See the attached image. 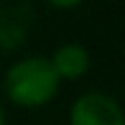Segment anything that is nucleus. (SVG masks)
Instances as JSON below:
<instances>
[{
    "label": "nucleus",
    "instance_id": "f257e3e1",
    "mask_svg": "<svg viewBox=\"0 0 125 125\" xmlns=\"http://www.w3.org/2000/svg\"><path fill=\"white\" fill-rule=\"evenodd\" d=\"M61 82L49 56H23L15 59L3 74V94L10 105L23 110H38L56 100Z\"/></svg>",
    "mask_w": 125,
    "mask_h": 125
},
{
    "label": "nucleus",
    "instance_id": "f03ea898",
    "mask_svg": "<svg viewBox=\"0 0 125 125\" xmlns=\"http://www.w3.org/2000/svg\"><path fill=\"white\" fill-rule=\"evenodd\" d=\"M69 125H125V112L112 94L92 89L72 102Z\"/></svg>",
    "mask_w": 125,
    "mask_h": 125
},
{
    "label": "nucleus",
    "instance_id": "7ed1b4c3",
    "mask_svg": "<svg viewBox=\"0 0 125 125\" xmlns=\"http://www.w3.org/2000/svg\"><path fill=\"white\" fill-rule=\"evenodd\" d=\"M51 66H54L59 82H79L82 77H87V72L92 69V54L84 43L66 41L61 46L54 49V54L49 56Z\"/></svg>",
    "mask_w": 125,
    "mask_h": 125
},
{
    "label": "nucleus",
    "instance_id": "20e7f679",
    "mask_svg": "<svg viewBox=\"0 0 125 125\" xmlns=\"http://www.w3.org/2000/svg\"><path fill=\"white\" fill-rule=\"evenodd\" d=\"M46 5H51V8H56V10H74L79 8V5L84 3V0H43Z\"/></svg>",
    "mask_w": 125,
    "mask_h": 125
},
{
    "label": "nucleus",
    "instance_id": "39448f33",
    "mask_svg": "<svg viewBox=\"0 0 125 125\" xmlns=\"http://www.w3.org/2000/svg\"><path fill=\"white\" fill-rule=\"evenodd\" d=\"M0 125H5V107H3V102H0Z\"/></svg>",
    "mask_w": 125,
    "mask_h": 125
}]
</instances>
